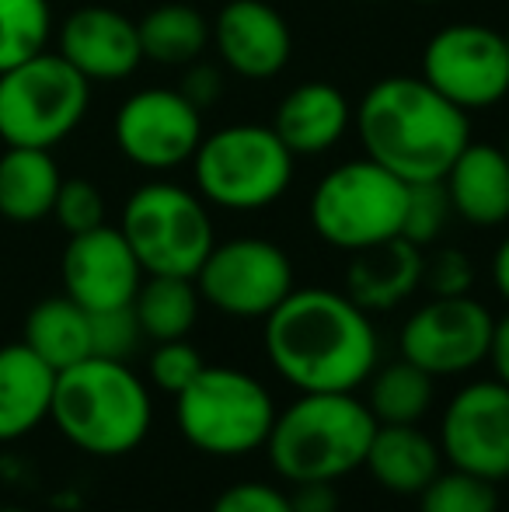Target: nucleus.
<instances>
[{
  "instance_id": "f257e3e1",
  "label": "nucleus",
  "mask_w": 509,
  "mask_h": 512,
  "mask_svg": "<svg viewBox=\"0 0 509 512\" xmlns=\"http://www.w3.org/2000/svg\"><path fill=\"white\" fill-rule=\"evenodd\" d=\"M265 352L279 377L300 394L360 391L381 363L370 314L346 290H293L265 317Z\"/></svg>"
},
{
  "instance_id": "f03ea898",
  "label": "nucleus",
  "mask_w": 509,
  "mask_h": 512,
  "mask_svg": "<svg viewBox=\"0 0 509 512\" xmlns=\"http://www.w3.org/2000/svg\"><path fill=\"white\" fill-rule=\"evenodd\" d=\"M363 154L408 185L443 182L471 143L468 112L422 77H384L353 108Z\"/></svg>"
},
{
  "instance_id": "7ed1b4c3",
  "label": "nucleus",
  "mask_w": 509,
  "mask_h": 512,
  "mask_svg": "<svg viewBox=\"0 0 509 512\" xmlns=\"http://www.w3.org/2000/svg\"><path fill=\"white\" fill-rule=\"evenodd\" d=\"M377 418L356 391H307L276 411L265 439L272 471L290 485L342 481L363 471Z\"/></svg>"
},
{
  "instance_id": "20e7f679",
  "label": "nucleus",
  "mask_w": 509,
  "mask_h": 512,
  "mask_svg": "<svg viewBox=\"0 0 509 512\" xmlns=\"http://www.w3.org/2000/svg\"><path fill=\"white\" fill-rule=\"evenodd\" d=\"M49 418L77 450L91 457H126L147 439L154 401L129 363L88 356L56 373Z\"/></svg>"
},
{
  "instance_id": "39448f33",
  "label": "nucleus",
  "mask_w": 509,
  "mask_h": 512,
  "mask_svg": "<svg viewBox=\"0 0 509 512\" xmlns=\"http://www.w3.org/2000/svg\"><path fill=\"white\" fill-rule=\"evenodd\" d=\"M293 161L272 126L234 122L206 133L192 154V182L210 206L227 213H258L283 199L293 182Z\"/></svg>"
},
{
  "instance_id": "423d86ee",
  "label": "nucleus",
  "mask_w": 509,
  "mask_h": 512,
  "mask_svg": "<svg viewBox=\"0 0 509 512\" xmlns=\"http://www.w3.org/2000/svg\"><path fill=\"white\" fill-rule=\"evenodd\" d=\"M276 411L269 387L234 366H203V373L175 394L178 432L210 457H245L262 450Z\"/></svg>"
},
{
  "instance_id": "0eeeda50",
  "label": "nucleus",
  "mask_w": 509,
  "mask_h": 512,
  "mask_svg": "<svg viewBox=\"0 0 509 512\" xmlns=\"http://www.w3.org/2000/svg\"><path fill=\"white\" fill-rule=\"evenodd\" d=\"M408 182L394 178L370 157L346 161L332 168L311 192V227L328 248L356 251L377 248L384 241L401 237L405 227Z\"/></svg>"
},
{
  "instance_id": "6e6552de",
  "label": "nucleus",
  "mask_w": 509,
  "mask_h": 512,
  "mask_svg": "<svg viewBox=\"0 0 509 512\" xmlns=\"http://www.w3.org/2000/svg\"><path fill=\"white\" fill-rule=\"evenodd\" d=\"M123 237L143 276L196 279L199 265L217 244L210 203L175 182H147L126 199Z\"/></svg>"
},
{
  "instance_id": "1a4fd4ad",
  "label": "nucleus",
  "mask_w": 509,
  "mask_h": 512,
  "mask_svg": "<svg viewBox=\"0 0 509 512\" xmlns=\"http://www.w3.org/2000/svg\"><path fill=\"white\" fill-rule=\"evenodd\" d=\"M91 81L60 53H39L0 74V140L56 150L84 122Z\"/></svg>"
},
{
  "instance_id": "9d476101",
  "label": "nucleus",
  "mask_w": 509,
  "mask_h": 512,
  "mask_svg": "<svg viewBox=\"0 0 509 512\" xmlns=\"http://www.w3.org/2000/svg\"><path fill=\"white\" fill-rule=\"evenodd\" d=\"M196 290L213 310L241 321H265L293 290V262L276 241L231 237L217 241L196 272Z\"/></svg>"
},
{
  "instance_id": "9b49d317",
  "label": "nucleus",
  "mask_w": 509,
  "mask_h": 512,
  "mask_svg": "<svg viewBox=\"0 0 509 512\" xmlns=\"http://www.w3.org/2000/svg\"><path fill=\"white\" fill-rule=\"evenodd\" d=\"M422 81L464 112L499 105L509 95L506 35L478 21L440 28L422 49Z\"/></svg>"
},
{
  "instance_id": "f8f14e48",
  "label": "nucleus",
  "mask_w": 509,
  "mask_h": 512,
  "mask_svg": "<svg viewBox=\"0 0 509 512\" xmlns=\"http://www.w3.org/2000/svg\"><path fill=\"white\" fill-rule=\"evenodd\" d=\"M492 324V310L471 293L429 297L401 324V359L422 366L429 377H461L485 363Z\"/></svg>"
},
{
  "instance_id": "ddd939ff",
  "label": "nucleus",
  "mask_w": 509,
  "mask_h": 512,
  "mask_svg": "<svg viewBox=\"0 0 509 512\" xmlns=\"http://www.w3.org/2000/svg\"><path fill=\"white\" fill-rule=\"evenodd\" d=\"M119 154L143 171H171L192 161L203 140V112L175 88L133 91L112 119Z\"/></svg>"
},
{
  "instance_id": "4468645a",
  "label": "nucleus",
  "mask_w": 509,
  "mask_h": 512,
  "mask_svg": "<svg viewBox=\"0 0 509 512\" xmlns=\"http://www.w3.org/2000/svg\"><path fill=\"white\" fill-rule=\"evenodd\" d=\"M443 464L478 474L485 481H509V387L471 380L447 401L440 415Z\"/></svg>"
},
{
  "instance_id": "2eb2a0df",
  "label": "nucleus",
  "mask_w": 509,
  "mask_h": 512,
  "mask_svg": "<svg viewBox=\"0 0 509 512\" xmlns=\"http://www.w3.org/2000/svg\"><path fill=\"white\" fill-rule=\"evenodd\" d=\"M63 293L77 300L88 314L112 307H129L143 283V269L119 227H102L74 234L60 262Z\"/></svg>"
},
{
  "instance_id": "dca6fc26",
  "label": "nucleus",
  "mask_w": 509,
  "mask_h": 512,
  "mask_svg": "<svg viewBox=\"0 0 509 512\" xmlns=\"http://www.w3.org/2000/svg\"><path fill=\"white\" fill-rule=\"evenodd\" d=\"M56 53L91 84L126 81L143 63L140 28L116 7H77L56 32Z\"/></svg>"
},
{
  "instance_id": "f3484780",
  "label": "nucleus",
  "mask_w": 509,
  "mask_h": 512,
  "mask_svg": "<svg viewBox=\"0 0 509 512\" xmlns=\"http://www.w3.org/2000/svg\"><path fill=\"white\" fill-rule=\"evenodd\" d=\"M210 42L224 67L245 81H269L283 74L293 53L290 25L265 0H227L210 25Z\"/></svg>"
},
{
  "instance_id": "a211bd4d",
  "label": "nucleus",
  "mask_w": 509,
  "mask_h": 512,
  "mask_svg": "<svg viewBox=\"0 0 509 512\" xmlns=\"http://www.w3.org/2000/svg\"><path fill=\"white\" fill-rule=\"evenodd\" d=\"M353 126V105L328 81H304L279 102L272 129L293 157H318L339 147Z\"/></svg>"
},
{
  "instance_id": "6ab92c4d",
  "label": "nucleus",
  "mask_w": 509,
  "mask_h": 512,
  "mask_svg": "<svg viewBox=\"0 0 509 512\" xmlns=\"http://www.w3.org/2000/svg\"><path fill=\"white\" fill-rule=\"evenodd\" d=\"M450 209L471 227H503L509 220V161L503 147L492 143H468L447 178Z\"/></svg>"
},
{
  "instance_id": "aec40b11",
  "label": "nucleus",
  "mask_w": 509,
  "mask_h": 512,
  "mask_svg": "<svg viewBox=\"0 0 509 512\" xmlns=\"http://www.w3.org/2000/svg\"><path fill=\"white\" fill-rule=\"evenodd\" d=\"M56 370L25 342L0 349V443H18L49 418Z\"/></svg>"
},
{
  "instance_id": "412c9836",
  "label": "nucleus",
  "mask_w": 509,
  "mask_h": 512,
  "mask_svg": "<svg viewBox=\"0 0 509 512\" xmlns=\"http://www.w3.org/2000/svg\"><path fill=\"white\" fill-rule=\"evenodd\" d=\"M422 269H426L422 248L405 237H394L377 248L356 251L346 269V297H353L367 314L394 310L422 286Z\"/></svg>"
},
{
  "instance_id": "4be33fe9",
  "label": "nucleus",
  "mask_w": 509,
  "mask_h": 512,
  "mask_svg": "<svg viewBox=\"0 0 509 512\" xmlns=\"http://www.w3.org/2000/svg\"><path fill=\"white\" fill-rule=\"evenodd\" d=\"M363 471H370L384 492L415 499L443 471V453L419 425H377Z\"/></svg>"
},
{
  "instance_id": "5701e85b",
  "label": "nucleus",
  "mask_w": 509,
  "mask_h": 512,
  "mask_svg": "<svg viewBox=\"0 0 509 512\" xmlns=\"http://www.w3.org/2000/svg\"><path fill=\"white\" fill-rule=\"evenodd\" d=\"M60 164L53 150L7 147L0 154V216L11 223H39L53 216L60 196Z\"/></svg>"
},
{
  "instance_id": "b1692460",
  "label": "nucleus",
  "mask_w": 509,
  "mask_h": 512,
  "mask_svg": "<svg viewBox=\"0 0 509 512\" xmlns=\"http://www.w3.org/2000/svg\"><path fill=\"white\" fill-rule=\"evenodd\" d=\"M21 342L60 373L91 356V314L67 293L46 297L28 310Z\"/></svg>"
},
{
  "instance_id": "393cba45",
  "label": "nucleus",
  "mask_w": 509,
  "mask_h": 512,
  "mask_svg": "<svg viewBox=\"0 0 509 512\" xmlns=\"http://www.w3.org/2000/svg\"><path fill=\"white\" fill-rule=\"evenodd\" d=\"M199 297L196 279L185 276H143L140 290L133 297V314L140 321L143 338L150 342H175L189 338L199 321Z\"/></svg>"
},
{
  "instance_id": "a878e982",
  "label": "nucleus",
  "mask_w": 509,
  "mask_h": 512,
  "mask_svg": "<svg viewBox=\"0 0 509 512\" xmlns=\"http://www.w3.org/2000/svg\"><path fill=\"white\" fill-rule=\"evenodd\" d=\"M136 28H140L143 60L161 67H189L210 46V21L192 4L154 7L143 14V21H136Z\"/></svg>"
},
{
  "instance_id": "bb28decb",
  "label": "nucleus",
  "mask_w": 509,
  "mask_h": 512,
  "mask_svg": "<svg viewBox=\"0 0 509 512\" xmlns=\"http://www.w3.org/2000/svg\"><path fill=\"white\" fill-rule=\"evenodd\" d=\"M436 377H429L422 366L398 359V363L377 366L370 373L367 408L374 411L377 425H419L422 415L433 408Z\"/></svg>"
},
{
  "instance_id": "cd10ccee",
  "label": "nucleus",
  "mask_w": 509,
  "mask_h": 512,
  "mask_svg": "<svg viewBox=\"0 0 509 512\" xmlns=\"http://www.w3.org/2000/svg\"><path fill=\"white\" fill-rule=\"evenodd\" d=\"M53 39L49 0H0V74L46 53Z\"/></svg>"
},
{
  "instance_id": "c85d7f7f",
  "label": "nucleus",
  "mask_w": 509,
  "mask_h": 512,
  "mask_svg": "<svg viewBox=\"0 0 509 512\" xmlns=\"http://www.w3.org/2000/svg\"><path fill=\"white\" fill-rule=\"evenodd\" d=\"M419 512H499L496 481L468 471H440L419 495Z\"/></svg>"
},
{
  "instance_id": "c756f323",
  "label": "nucleus",
  "mask_w": 509,
  "mask_h": 512,
  "mask_svg": "<svg viewBox=\"0 0 509 512\" xmlns=\"http://www.w3.org/2000/svg\"><path fill=\"white\" fill-rule=\"evenodd\" d=\"M454 213L447 199L443 182H419L408 185V203H405V227L401 237L412 241L415 248H429L447 227V216Z\"/></svg>"
},
{
  "instance_id": "7c9ffc66",
  "label": "nucleus",
  "mask_w": 509,
  "mask_h": 512,
  "mask_svg": "<svg viewBox=\"0 0 509 512\" xmlns=\"http://www.w3.org/2000/svg\"><path fill=\"white\" fill-rule=\"evenodd\" d=\"M203 356L189 338H175V342H157V349L150 352V384L164 394H182L192 380L203 373Z\"/></svg>"
},
{
  "instance_id": "2f4dec72",
  "label": "nucleus",
  "mask_w": 509,
  "mask_h": 512,
  "mask_svg": "<svg viewBox=\"0 0 509 512\" xmlns=\"http://www.w3.org/2000/svg\"><path fill=\"white\" fill-rule=\"evenodd\" d=\"M53 216L70 237L95 230L105 223V196L88 178H63L60 196H56Z\"/></svg>"
},
{
  "instance_id": "473e14b6",
  "label": "nucleus",
  "mask_w": 509,
  "mask_h": 512,
  "mask_svg": "<svg viewBox=\"0 0 509 512\" xmlns=\"http://www.w3.org/2000/svg\"><path fill=\"white\" fill-rule=\"evenodd\" d=\"M140 342H143V331L133 314V304L95 310V314H91V356L123 359V363H129V356H133Z\"/></svg>"
},
{
  "instance_id": "72a5a7b5",
  "label": "nucleus",
  "mask_w": 509,
  "mask_h": 512,
  "mask_svg": "<svg viewBox=\"0 0 509 512\" xmlns=\"http://www.w3.org/2000/svg\"><path fill=\"white\" fill-rule=\"evenodd\" d=\"M422 286L433 297H464L475 286V265L461 248H440L426 258Z\"/></svg>"
},
{
  "instance_id": "f704fd0d",
  "label": "nucleus",
  "mask_w": 509,
  "mask_h": 512,
  "mask_svg": "<svg viewBox=\"0 0 509 512\" xmlns=\"http://www.w3.org/2000/svg\"><path fill=\"white\" fill-rule=\"evenodd\" d=\"M210 512H293L290 492L269 481H234L217 495Z\"/></svg>"
},
{
  "instance_id": "c9c22d12",
  "label": "nucleus",
  "mask_w": 509,
  "mask_h": 512,
  "mask_svg": "<svg viewBox=\"0 0 509 512\" xmlns=\"http://www.w3.org/2000/svg\"><path fill=\"white\" fill-rule=\"evenodd\" d=\"M220 88H224V81H220L217 67H206V63H199V67H192L189 74H185L182 81V95L189 98L192 105L203 112V108H210L213 102L220 98Z\"/></svg>"
},
{
  "instance_id": "e433bc0d",
  "label": "nucleus",
  "mask_w": 509,
  "mask_h": 512,
  "mask_svg": "<svg viewBox=\"0 0 509 512\" xmlns=\"http://www.w3.org/2000/svg\"><path fill=\"white\" fill-rule=\"evenodd\" d=\"M293 512H339V492L332 481H304L290 492Z\"/></svg>"
},
{
  "instance_id": "4c0bfd02",
  "label": "nucleus",
  "mask_w": 509,
  "mask_h": 512,
  "mask_svg": "<svg viewBox=\"0 0 509 512\" xmlns=\"http://www.w3.org/2000/svg\"><path fill=\"white\" fill-rule=\"evenodd\" d=\"M485 359H489V366H492V377L509 387V310L503 317H496V324H492L489 356Z\"/></svg>"
},
{
  "instance_id": "58836bf2",
  "label": "nucleus",
  "mask_w": 509,
  "mask_h": 512,
  "mask_svg": "<svg viewBox=\"0 0 509 512\" xmlns=\"http://www.w3.org/2000/svg\"><path fill=\"white\" fill-rule=\"evenodd\" d=\"M492 283H496L499 297L509 304V237H503V244L492 255Z\"/></svg>"
},
{
  "instance_id": "ea45409f",
  "label": "nucleus",
  "mask_w": 509,
  "mask_h": 512,
  "mask_svg": "<svg viewBox=\"0 0 509 512\" xmlns=\"http://www.w3.org/2000/svg\"><path fill=\"white\" fill-rule=\"evenodd\" d=\"M0 512H28V509H21V506H4Z\"/></svg>"
},
{
  "instance_id": "a19ab883",
  "label": "nucleus",
  "mask_w": 509,
  "mask_h": 512,
  "mask_svg": "<svg viewBox=\"0 0 509 512\" xmlns=\"http://www.w3.org/2000/svg\"><path fill=\"white\" fill-rule=\"evenodd\" d=\"M419 4H440V0H419Z\"/></svg>"
},
{
  "instance_id": "79ce46f5",
  "label": "nucleus",
  "mask_w": 509,
  "mask_h": 512,
  "mask_svg": "<svg viewBox=\"0 0 509 512\" xmlns=\"http://www.w3.org/2000/svg\"><path fill=\"white\" fill-rule=\"evenodd\" d=\"M503 150H506V161H509V136H506V147Z\"/></svg>"
},
{
  "instance_id": "37998d69",
  "label": "nucleus",
  "mask_w": 509,
  "mask_h": 512,
  "mask_svg": "<svg viewBox=\"0 0 509 512\" xmlns=\"http://www.w3.org/2000/svg\"><path fill=\"white\" fill-rule=\"evenodd\" d=\"M503 35H506V46H509V32H503Z\"/></svg>"
}]
</instances>
